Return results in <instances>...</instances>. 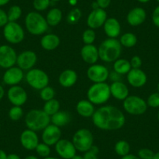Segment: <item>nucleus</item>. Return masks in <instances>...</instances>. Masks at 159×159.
Masks as SVG:
<instances>
[{"label": "nucleus", "mask_w": 159, "mask_h": 159, "mask_svg": "<svg viewBox=\"0 0 159 159\" xmlns=\"http://www.w3.org/2000/svg\"><path fill=\"white\" fill-rule=\"evenodd\" d=\"M69 2H70V4L72 6H74L76 4V2H77V0H69Z\"/></svg>", "instance_id": "54"}, {"label": "nucleus", "mask_w": 159, "mask_h": 159, "mask_svg": "<svg viewBox=\"0 0 159 159\" xmlns=\"http://www.w3.org/2000/svg\"><path fill=\"white\" fill-rule=\"evenodd\" d=\"M7 98L10 103L16 106H22L27 100V94L24 88L18 85L11 86L7 92Z\"/></svg>", "instance_id": "13"}, {"label": "nucleus", "mask_w": 159, "mask_h": 159, "mask_svg": "<svg viewBox=\"0 0 159 159\" xmlns=\"http://www.w3.org/2000/svg\"><path fill=\"white\" fill-rule=\"evenodd\" d=\"M55 147L57 154L63 159H72L76 154V149L73 142L66 139H60Z\"/></svg>", "instance_id": "14"}, {"label": "nucleus", "mask_w": 159, "mask_h": 159, "mask_svg": "<svg viewBox=\"0 0 159 159\" xmlns=\"http://www.w3.org/2000/svg\"><path fill=\"white\" fill-rule=\"evenodd\" d=\"M3 36L9 43L16 45L24 41L25 33L19 24L16 22H8L3 27Z\"/></svg>", "instance_id": "9"}, {"label": "nucleus", "mask_w": 159, "mask_h": 159, "mask_svg": "<svg viewBox=\"0 0 159 159\" xmlns=\"http://www.w3.org/2000/svg\"><path fill=\"white\" fill-rule=\"evenodd\" d=\"M36 152L40 157H48L51 153V149H50V146L47 145L45 143H39L36 148Z\"/></svg>", "instance_id": "38"}, {"label": "nucleus", "mask_w": 159, "mask_h": 159, "mask_svg": "<svg viewBox=\"0 0 159 159\" xmlns=\"http://www.w3.org/2000/svg\"><path fill=\"white\" fill-rule=\"evenodd\" d=\"M157 92H159V83L157 84Z\"/></svg>", "instance_id": "60"}, {"label": "nucleus", "mask_w": 159, "mask_h": 159, "mask_svg": "<svg viewBox=\"0 0 159 159\" xmlns=\"http://www.w3.org/2000/svg\"><path fill=\"white\" fill-rule=\"evenodd\" d=\"M24 159H38L36 156H34V155H29L27 157H26Z\"/></svg>", "instance_id": "53"}, {"label": "nucleus", "mask_w": 159, "mask_h": 159, "mask_svg": "<svg viewBox=\"0 0 159 159\" xmlns=\"http://www.w3.org/2000/svg\"><path fill=\"white\" fill-rule=\"evenodd\" d=\"M121 76L122 75L119 74V73H117L116 72L113 71L111 72V73H109V76H108V78H110V79L112 80V82L122 81Z\"/></svg>", "instance_id": "47"}, {"label": "nucleus", "mask_w": 159, "mask_h": 159, "mask_svg": "<svg viewBox=\"0 0 159 159\" xmlns=\"http://www.w3.org/2000/svg\"><path fill=\"white\" fill-rule=\"evenodd\" d=\"M48 26L56 27L59 25L62 19V13L60 9L52 8L48 12L47 16L45 17Z\"/></svg>", "instance_id": "28"}, {"label": "nucleus", "mask_w": 159, "mask_h": 159, "mask_svg": "<svg viewBox=\"0 0 159 159\" xmlns=\"http://www.w3.org/2000/svg\"><path fill=\"white\" fill-rule=\"evenodd\" d=\"M111 96L119 101H124L129 96V88L122 81L112 82L110 85Z\"/></svg>", "instance_id": "23"}, {"label": "nucleus", "mask_w": 159, "mask_h": 159, "mask_svg": "<svg viewBox=\"0 0 159 159\" xmlns=\"http://www.w3.org/2000/svg\"><path fill=\"white\" fill-rule=\"evenodd\" d=\"M81 58L86 63L93 65L99 59L98 48L94 45H84L80 50Z\"/></svg>", "instance_id": "21"}, {"label": "nucleus", "mask_w": 159, "mask_h": 159, "mask_svg": "<svg viewBox=\"0 0 159 159\" xmlns=\"http://www.w3.org/2000/svg\"><path fill=\"white\" fill-rule=\"evenodd\" d=\"M24 116V111L21 106L13 105L9 111V117L13 121H18Z\"/></svg>", "instance_id": "36"}, {"label": "nucleus", "mask_w": 159, "mask_h": 159, "mask_svg": "<svg viewBox=\"0 0 159 159\" xmlns=\"http://www.w3.org/2000/svg\"><path fill=\"white\" fill-rule=\"evenodd\" d=\"M87 76L93 83H103L108 79L109 71L108 68L102 64H93L88 69Z\"/></svg>", "instance_id": "11"}, {"label": "nucleus", "mask_w": 159, "mask_h": 159, "mask_svg": "<svg viewBox=\"0 0 159 159\" xmlns=\"http://www.w3.org/2000/svg\"><path fill=\"white\" fill-rule=\"evenodd\" d=\"M26 80L32 88L41 91L44 88L48 86L49 76L44 70L33 68L27 71Z\"/></svg>", "instance_id": "7"}, {"label": "nucleus", "mask_w": 159, "mask_h": 159, "mask_svg": "<svg viewBox=\"0 0 159 159\" xmlns=\"http://www.w3.org/2000/svg\"><path fill=\"white\" fill-rule=\"evenodd\" d=\"M9 22L7 13L0 8V27H4Z\"/></svg>", "instance_id": "44"}, {"label": "nucleus", "mask_w": 159, "mask_h": 159, "mask_svg": "<svg viewBox=\"0 0 159 159\" xmlns=\"http://www.w3.org/2000/svg\"><path fill=\"white\" fill-rule=\"evenodd\" d=\"M20 141L23 148L26 150L33 151L36 149L37 146L39 143V139L35 131L27 129L21 133Z\"/></svg>", "instance_id": "19"}, {"label": "nucleus", "mask_w": 159, "mask_h": 159, "mask_svg": "<svg viewBox=\"0 0 159 159\" xmlns=\"http://www.w3.org/2000/svg\"><path fill=\"white\" fill-rule=\"evenodd\" d=\"M43 159H59V158H57V157H50V156H48V157H44Z\"/></svg>", "instance_id": "58"}, {"label": "nucleus", "mask_w": 159, "mask_h": 159, "mask_svg": "<svg viewBox=\"0 0 159 159\" xmlns=\"http://www.w3.org/2000/svg\"><path fill=\"white\" fill-rule=\"evenodd\" d=\"M107 20V13L105 10L101 8L92 10L87 19V24L89 28L98 29L102 27Z\"/></svg>", "instance_id": "17"}, {"label": "nucleus", "mask_w": 159, "mask_h": 159, "mask_svg": "<svg viewBox=\"0 0 159 159\" xmlns=\"http://www.w3.org/2000/svg\"><path fill=\"white\" fill-rule=\"evenodd\" d=\"M51 117L42 109H31L25 116L27 129L35 131L43 130L50 124Z\"/></svg>", "instance_id": "3"}, {"label": "nucleus", "mask_w": 159, "mask_h": 159, "mask_svg": "<svg viewBox=\"0 0 159 159\" xmlns=\"http://www.w3.org/2000/svg\"><path fill=\"white\" fill-rule=\"evenodd\" d=\"M121 159H140L138 156H136L132 154H128L127 155L122 157Z\"/></svg>", "instance_id": "48"}, {"label": "nucleus", "mask_w": 159, "mask_h": 159, "mask_svg": "<svg viewBox=\"0 0 159 159\" xmlns=\"http://www.w3.org/2000/svg\"><path fill=\"white\" fill-rule=\"evenodd\" d=\"M43 110L47 115H48L51 117L52 116L56 114L57 111L60 110V103L58 100L53 98L52 100L48 101V102H45Z\"/></svg>", "instance_id": "31"}, {"label": "nucleus", "mask_w": 159, "mask_h": 159, "mask_svg": "<svg viewBox=\"0 0 159 159\" xmlns=\"http://www.w3.org/2000/svg\"><path fill=\"white\" fill-rule=\"evenodd\" d=\"M130 62L126 59H118L113 63V70L120 75L127 74L131 70Z\"/></svg>", "instance_id": "29"}, {"label": "nucleus", "mask_w": 159, "mask_h": 159, "mask_svg": "<svg viewBox=\"0 0 159 159\" xmlns=\"http://www.w3.org/2000/svg\"><path fill=\"white\" fill-rule=\"evenodd\" d=\"M115 151H116V154L118 155L123 157V156L127 155L128 154H129V151H130V145L126 140H119L118 142H116V143L115 144L114 148Z\"/></svg>", "instance_id": "32"}, {"label": "nucleus", "mask_w": 159, "mask_h": 159, "mask_svg": "<svg viewBox=\"0 0 159 159\" xmlns=\"http://www.w3.org/2000/svg\"><path fill=\"white\" fill-rule=\"evenodd\" d=\"M104 31L109 38H116L121 33V25L116 18H107L103 25Z\"/></svg>", "instance_id": "22"}, {"label": "nucleus", "mask_w": 159, "mask_h": 159, "mask_svg": "<svg viewBox=\"0 0 159 159\" xmlns=\"http://www.w3.org/2000/svg\"><path fill=\"white\" fill-rule=\"evenodd\" d=\"M156 1H157V2H158V3H159V0H156Z\"/></svg>", "instance_id": "62"}, {"label": "nucleus", "mask_w": 159, "mask_h": 159, "mask_svg": "<svg viewBox=\"0 0 159 159\" xmlns=\"http://www.w3.org/2000/svg\"><path fill=\"white\" fill-rule=\"evenodd\" d=\"M76 112L82 117H92L95 109L94 106L89 100H80L77 102L76 106Z\"/></svg>", "instance_id": "26"}, {"label": "nucleus", "mask_w": 159, "mask_h": 159, "mask_svg": "<svg viewBox=\"0 0 159 159\" xmlns=\"http://www.w3.org/2000/svg\"><path fill=\"white\" fill-rule=\"evenodd\" d=\"M153 159H159V151L158 152L155 153L154 154V158Z\"/></svg>", "instance_id": "57"}, {"label": "nucleus", "mask_w": 159, "mask_h": 159, "mask_svg": "<svg viewBox=\"0 0 159 159\" xmlns=\"http://www.w3.org/2000/svg\"><path fill=\"white\" fill-rule=\"evenodd\" d=\"M0 128H1V123H0Z\"/></svg>", "instance_id": "63"}, {"label": "nucleus", "mask_w": 159, "mask_h": 159, "mask_svg": "<svg viewBox=\"0 0 159 159\" xmlns=\"http://www.w3.org/2000/svg\"><path fill=\"white\" fill-rule=\"evenodd\" d=\"M25 27L27 31L33 35H42L48 30L46 19L38 12H30L25 17Z\"/></svg>", "instance_id": "4"}, {"label": "nucleus", "mask_w": 159, "mask_h": 159, "mask_svg": "<svg viewBox=\"0 0 159 159\" xmlns=\"http://www.w3.org/2000/svg\"><path fill=\"white\" fill-rule=\"evenodd\" d=\"M52 2H59V1H61V0H51Z\"/></svg>", "instance_id": "59"}, {"label": "nucleus", "mask_w": 159, "mask_h": 159, "mask_svg": "<svg viewBox=\"0 0 159 159\" xmlns=\"http://www.w3.org/2000/svg\"><path fill=\"white\" fill-rule=\"evenodd\" d=\"M41 46L46 51H53L59 47L60 38L55 34H47L41 39Z\"/></svg>", "instance_id": "25"}, {"label": "nucleus", "mask_w": 159, "mask_h": 159, "mask_svg": "<svg viewBox=\"0 0 159 159\" xmlns=\"http://www.w3.org/2000/svg\"><path fill=\"white\" fill-rule=\"evenodd\" d=\"M129 62H130V66L132 69H140L142 66V59L138 56H133Z\"/></svg>", "instance_id": "43"}, {"label": "nucleus", "mask_w": 159, "mask_h": 159, "mask_svg": "<svg viewBox=\"0 0 159 159\" xmlns=\"http://www.w3.org/2000/svg\"><path fill=\"white\" fill-rule=\"evenodd\" d=\"M10 0H0V7L6 6L7 4H8L10 2Z\"/></svg>", "instance_id": "52"}, {"label": "nucleus", "mask_w": 159, "mask_h": 159, "mask_svg": "<svg viewBox=\"0 0 159 159\" xmlns=\"http://www.w3.org/2000/svg\"><path fill=\"white\" fill-rule=\"evenodd\" d=\"M98 148L93 145L89 151L84 152L85 154L83 157L84 159H98Z\"/></svg>", "instance_id": "42"}, {"label": "nucleus", "mask_w": 159, "mask_h": 159, "mask_svg": "<svg viewBox=\"0 0 159 159\" xmlns=\"http://www.w3.org/2000/svg\"><path fill=\"white\" fill-rule=\"evenodd\" d=\"M122 46L125 48H132L135 46L137 43V38L136 34L131 32L125 33L120 37V39L119 40Z\"/></svg>", "instance_id": "30"}, {"label": "nucleus", "mask_w": 159, "mask_h": 159, "mask_svg": "<svg viewBox=\"0 0 159 159\" xmlns=\"http://www.w3.org/2000/svg\"><path fill=\"white\" fill-rule=\"evenodd\" d=\"M82 13L81 10L78 8H73L69 12L66 16V21L70 25H74L76 24L80 21L81 18Z\"/></svg>", "instance_id": "34"}, {"label": "nucleus", "mask_w": 159, "mask_h": 159, "mask_svg": "<svg viewBox=\"0 0 159 159\" xmlns=\"http://www.w3.org/2000/svg\"><path fill=\"white\" fill-rule=\"evenodd\" d=\"M127 81L133 88H140L144 86L148 81V76L141 69H131L126 74Z\"/></svg>", "instance_id": "18"}, {"label": "nucleus", "mask_w": 159, "mask_h": 159, "mask_svg": "<svg viewBox=\"0 0 159 159\" xmlns=\"http://www.w3.org/2000/svg\"><path fill=\"white\" fill-rule=\"evenodd\" d=\"M24 77V70L18 66H13L7 69L2 76L4 84L10 86L18 85L23 80Z\"/></svg>", "instance_id": "16"}, {"label": "nucleus", "mask_w": 159, "mask_h": 159, "mask_svg": "<svg viewBox=\"0 0 159 159\" xmlns=\"http://www.w3.org/2000/svg\"><path fill=\"white\" fill-rule=\"evenodd\" d=\"M38 61L37 54L33 51L27 50L20 53L17 56L16 64L22 70H30L34 68Z\"/></svg>", "instance_id": "12"}, {"label": "nucleus", "mask_w": 159, "mask_h": 159, "mask_svg": "<svg viewBox=\"0 0 159 159\" xmlns=\"http://www.w3.org/2000/svg\"><path fill=\"white\" fill-rule=\"evenodd\" d=\"M148 104L142 98L137 95H129L123 101V108L129 114L140 116L148 110Z\"/></svg>", "instance_id": "8"}, {"label": "nucleus", "mask_w": 159, "mask_h": 159, "mask_svg": "<svg viewBox=\"0 0 159 159\" xmlns=\"http://www.w3.org/2000/svg\"><path fill=\"white\" fill-rule=\"evenodd\" d=\"M70 120H71V116H70V113L65 111L59 110L56 114L51 116L52 123L59 128L66 126L67 124L70 123Z\"/></svg>", "instance_id": "27"}, {"label": "nucleus", "mask_w": 159, "mask_h": 159, "mask_svg": "<svg viewBox=\"0 0 159 159\" xmlns=\"http://www.w3.org/2000/svg\"><path fill=\"white\" fill-rule=\"evenodd\" d=\"M7 154L3 151L0 149V159H7Z\"/></svg>", "instance_id": "51"}, {"label": "nucleus", "mask_w": 159, "mask_h": 159, "mask_svg": "<svg viewBox=\"0 0 159 159\" xmlns=\"http://www.w3.org/2000/svg\"><path fill=\"white\" fill-rule=\"evenodd\" d=\"M72 159H84V158L83 156H80V155H77V154H76V155L74 156V157H73Z\"/></svg>", "instance_id": "55"}, {"label": "nucleus", "mask_w": 159, "mask_h": 159, "mask_svg": "<svg viewBox=\"0 0 159 159\" xmlns=\"http://www.w3.org/2000/svg\"><path fill=\"white\" fill-rule=\"evenodd\" d=\"M146 102L148 107L154 108H159V92H154L150 94Z\"/></svg>", "instance_id": "40"}, {"label": "nucleus", "mask_w": 159, "mask_h": 159, "mask_svg": "<svg viewBox=\"0 0 159 159\" xmlns=\"http://www.w3.org/2000/svg\"><path fill=\"white\" fill-rule=\"evenodd\" d=\"M147 18V13L141 7H135L128 13L126 21L132 27H137L143 24Z\"/></svg>", "instance_id": "20"}, {"label": "nucleus", "mask_w": 159, "mask_h": 159, "mask_svg": "<svg viewBox=\"0 0 159 159\" xmlns=\"http://www.w3.org/2000/svg\"><path fill=\"white\" fill-rule=\"evenodd\" d=\"M151 18H152L153 24L159 28V5L156 7L153 11Z\"/></svg>", "instance_id": "45"}, {"label": "nucleus", "mask_w": 159, "mask_h": 159, "mask_svg": "<svg viewBox=\"0 0 159 159\" xmlns=\"http://www.w3.org/2000/svg\"><path fill=\"white\" fill-rule=\"evenodd\" d=\"M62 131L60 128L55 126L54 124H49L43 129L42 139L43 143L48 146L56 145V143L61 139Z\"/></svg>", "instance_id": "15"}, {"label": "nucleus", "mask_w": 159, "mask_h": 159, "mask_svg": "<svg viewBox=\"0 0 159 159\" xmlns=\"http://www.w3.org/2000/svg\"><path fill=\"white\" fill-rule=\"evenodd\" d=\"M4 95H5V90H4L3 87L0 84V101L3 98Z\"/></svg>", "instance_id": "50"}, {"label": "nucleus", "mask_w": 159, "mask_h": 159, "mask_svg": "<svg viewBox=\"0 0 159 159\" xmlns=\"http://www.w3.org/2000/svg\"><path fill=\"white\" fill-rule=\"evenodd\" d=\"M111 0H96L95 2H97L99 8L105 10V9L108 8V7L110 6V4H111Z\"/></svg>", "instance_id": "46"}, {"label": "nucleus", "mask_w": 159, "mask_h": 159, "mask_svg": "<svg viewBox=\"0 0 159 159\" xmlns=\"http://www.w3.org/2000/svg\"><path fill=\"white\" fill-rule=\"evenodd\" d=\"M155 153L149 148H141L138 151V157L140 159H153Z\"/></svg>", "instance_id": "41"}, {"label": "nucleus", "mask_w": 159, "mask_h": 159, "mask_svg": "<svg viewBox=\"0 0 159 159\" xmlns=\"http://www.w3.org/2000/svg\"><path fill=\"white\" fill-rule=\"evenodd\" d=\"M139 2H140V3H147V2H150L151 0H137Z\"/></svg>", "instance_id": "56"}, {"label": "nucleus", "mask_w": 159, "mask_h": 159, "mask_svg": "<svg viewBox=\"0 0 159 159\" xmlns=\"http://www.w3.org/2000/svg\"><path fill=\"white\" fill-rule=\"evenodd\" d=\"M51 2V0H34L33 7L37 11H44L48 8Z\"/></svg>", "instance_id": "39"}, {"label": "nucleus", "mask_w": 159, "mask_h": 159, "mask_svg": "<svg viewBox=\"0 0 159 159\" xmlns=\"http://www.w3.org/2000/svg\"><path fill=\"white\" fill-rule=\"evenodd\" d=\"M157 119H158V121H159V111L158 112H157Z\"/></svg>", "instance_id": "61"}, {"label": "nucleus", "mask_w": 159, "mask_h": 159, "mask_svg": "<svg viewBox=\"0 0 159 159\" xmlns=\"http://www.w3.org/2000/svg\"><path fill=\"white\" fill-rule=\"evenodd\" d=\"M94 126L99 129L115 131L120 129L126 123V117L120 109L112 105H104L95 110L92 116Z\"/></svg>", "instance_id": "1"}, {"label": "nucleus", "mask_w": 159, "mask_h": 159, "mask_svg": "<svg viewBox=\"0 0 159 159\" xmlns=\"http://www.w3.org/2000/svg\"><path fill=\"white\" fill-rule=\"evenodd\" d=\"M9 22H16L22 16V9L17 5L12 6L7 12Z\"/></svg>", "instance_id": "33"}, {"label": "nucleus", "mask_w": 159, "mask_h": 159, "mask_svg": "<svg viewBox=\"0 0 159 159\" xmlns=\"http://www.w3.org/2000/svg\"><path fill=\"white\" fill-rule=\"evenodd\" d=\"M96 38V34L93 29L88 28L83 32L82 40L84 45H92Z\"/></svg>", "instance_id": "35"}, {"label": "nucleus", "mask_w": 159, "mask_h": 159, "mask_svg": "<svg viewBox=\"0 0 159 159\" xmlns=\"http://www.w3.org/2000/svg\"><path fill=\"white\" fill-rule=\"evenodd\" d=\"M17 54L13 47L8 45H0V67L9 69L16 64Z\"/></svg>", "instance_id": "10"}, {"label": "nucleus", "mask_w": 159, "mask_h": 159, "mask_svg": "<svg viewBox=\"0 0 159 159\" xmlns=\"http://www.w3.org/2000/svg\"><path fill=\"white\" fill-rule=\"evenodd\" d=\"M56 96V91L52 87L47 86L40 91V97L45 102L53 99Z\"/></svg>", "instance_id": "37"}, {"label": "nucleus", "mask_w": 159, "mask_h": 159, "mask_svg": "<svg viewBox=\"0 0 159 159\" xmlns=\"http://www.w3.org/2000/svg\"><path fill=\"white\" fill-rule=\"evenodd\" d=\"M72 142L76 151L86 152L94 145V136L90 129L85 128L80 129L73 135Z\"/></svg>", "instance_id": "6"}, {"label": "nucleus", "mask_w": 159, "mask_h": 159, "mask_svg": "<svg viewBox=\"0 0 159 159\" xmlns=\"http://www.w3.org/2000/svg\"><path fill=\"white\" fill-rule=\"evenodd\" d=\"M78 79L77 73L73 70H66L60 73L59 76V83L62 87L69 88L76 83Z\"/></svg>", "instance_id": "24"}, {"label": "nucleus", "mask_w": 159, "mask_h": 159, "mask_svg": "<svg viewBox=\"0 0 159 159\" xmlns=\"http://www.w3.org/2000/svg\"><path fill=\"white\" fill-rule=\"evenodd\" d=\"M88 100H89L93 105H103L109 100L111 97L110 85L103 83H94L88 89Z\"/></svg>", "instance_id": "5"}, {"label": "nucleus", "mask_w": 159, "mask_h": 159, "mask_svg": "<svg viewBox=\"0 0 159 159\" xmlns=\"http://www.w3.org/2000/svg\"><path fill=\"white\" fill-rule=\"evenodd\" d=\"M7 159H21L19 155H17L16 154H7Z\"/></svg>", "instance_id": "49"}, {"label": "nucleus", "mask_w": 159, "mask_h": 159, "mask_svg": "<svg viewBox=\"0 0 159 159\" xmlns=\"http://www.w3.org/2000/svg\"><path fill=\"white\" fill-rule=\"evenodd\" d=\"M122 47L116 38H107L98 47L99 59L105 62H114L121 56Z\"/></svg>", "instance_id": "2"}]
</instances>
